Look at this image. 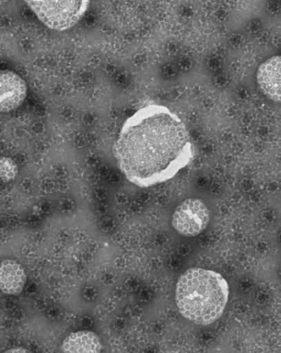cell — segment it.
Returning <instances> with one entry per match:
<instances>
[{"mask_svg":"<svg viewBox=\"0 0 281 353\" xmlns=\"http://www.w3.org/2000/svg\"><path fill=\"white\" fill-rule=\"evenodd\" d=\"M114 154L129 182L151 188L175 178L187 167L193 148L182 119L166 106L150 104L125 120Z\"/></svg>","mask_w":281,"mask_h":353,"instance_id":"1","label":"cell"},{"mask_svg":"<svg viewBox=\"0 0 281 353\" xmlns=\"http://www.w3.org/2000/svg\"><path fill=\"white\" fill-rule=\"evenodd\" d=\"M228 299L226 279L213 270L190 269L177 283V307L184 317L197 325H210L217 320Z\"/></svg>","mask_w":281,"mask_h":353,"instance_id":"2","label":"cell"},{"mask_svg":"<svg viewBox=\"0 0 281 353\" xmlns=\"http://www.w3.org/2000/svg\"><path fill=\"white\" fill-rule=\"evenodd\" d=\"M47 28L63 32L75 26L89 6V0H25Z\"/></svg>","mask_w":281,"mask_h":353,"instance_id":"3","label":"cell"},{"mask_svg":"<svg viewBox=\"0 0 281 353\" xmlns=\"http://www.w3.org/2000/svg\"><path fill=\"white\" fill-rule=\"evenodd\" d=\"M209 221V210L198 198H189L181 202L172 215L173 228L188 238L200 234Z\"/></svg>","mask_w":281,"mask_h":353,"instance_id":"4","label":"cell"},{"mask_svg":"<svg viewBox=\"0 0 281 353\" xmlns=\"http://www.w3.org/2000/svg\"><path fill=\"white\" fill-rule=\"evenodd\" d=\"M28 88L21 77L11 71H0V112L19 108L27 97Z\"/></svg>","mask_w":281,"mask_h":353,"instance_id":"5","label":"cell"},{"mask_svg":"<svg viewBox=\"0 0 281 353\" xmlns=\"http://www.w3.org/2000/svg\"><path fill=\"white\" fill-rule=\"evenodd\" d=\"M257 81L265 96L271 101L281 102V56H273L261 64Z\"/></svg>","mask_w":281,"mask_h":353,"instance_id":"6","label":"cell"},{"mask_svg":"<svg viewBox=\"0 0 281 353\" xmlns=\"http://www.w3.org/2000/svg\"><path fill=\"white\" fill-rule=\"evenodd\" d=\"M27 275L19 262L4 260L0 263V291L8 295H17L23 292Z\"/></svg>","mask_w":281,"mask_h":353,"instance_id":"7","label":"cell"},{"mask_svg":"<svg viewBox=\"0 0 281 353\" xmlns=\"http://www.w3.org/2000/svg\"><path fill=\"white\" fill-rule=\"evenodd\" d=\"M102 348L98 336L90 331H79L69 334L64 340L61 350L64 352H99Z\"/></svg>","mask_w":281,"mask_h":353,"instance_id":"8","label":"cell"},{"mask_svg":"<svg viewBox=\"0 0 281 353\" xmlns=\"http://www.w3.org/2000/svg\"><path fill=\"white\" fill-rule=\"evenodd\" d=\"M19 174V168L12 159L0 157V179L3 182L14 180Z\"/></svg>","mask_w":281,"mask_h":353,"instance_id":"9","label":"cell"},{"mask_svg":"<svg viewBox=\"0 0 281 353\" xmlns=\"http://www.w3.org/2000/svg\"><path fill=\"white\" fill-rule=\"evenodd\" d=\"M7 353H27L31 352L27 350V348L24 347H14L10 350L6 351Z\"/></svg>","mask_w":281,"mask_h":353,"instance_id":"10","label":"cell"}]
</instances>
